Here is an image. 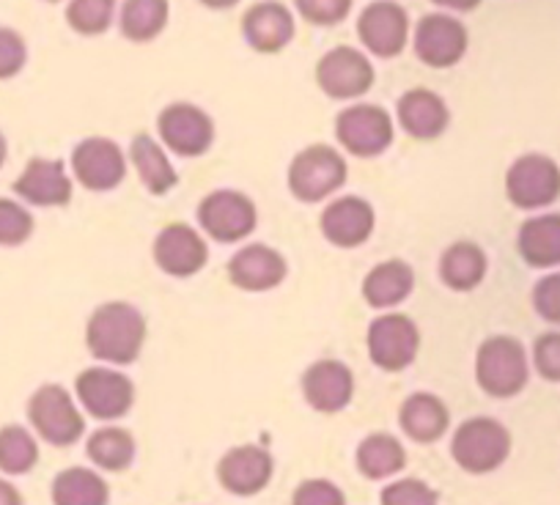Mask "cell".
Returning a JSON list of instances; mask_svg holds the SVG:
<instances>
[{"label": "cell", "mask_w": 560, "mask_h": 505, "mask_svg": "<svg viewBox=\"0 0 560 505\" xmlns=\"http://www.w3.org/2000/svg\"><path fill=\"white\" fill-rule=\"evenodd\" d=\"M147 341V319L135 305L107 303L91 314L85 343L94 357L107 363H132Z\"/></svg>", "instance_id": "6da1fadb"}, {"label": "cell", "mask_w": 560, "mask_h": 505, "mask_svg": "<svg viewBox=\"0 0 560 505\" xmlns=\"http://www.w3.org/2000/svg\"><path fill=\"white\" fill-rule=\"evenodd\" d=\"M511 454V434L503 423L492 418H470L462 423L451 443V456L456 465L472 475L494 472Z\"/></svg>", "instance_id": "7a4b0ae2"}, {"label": "cell", "mask_w": 560, "mask_h": 505, "mask_svg": "<svg viewBox=\"0 0 560 505\" xmlns=\"http://www.w3.org/2000/svg\"><path fill=\"white\" fill-rule=\"evenodd\" d=\"M478 385L494 399L516 396L527 383V357L516 338L494 336L483 341L476 360Z\"/></svg>", "instance_id": "3957f363"}, {"label": "cell", "mask_w": 560, "mask_h": 505, "mask_svg": "<svg viewBox=\"0 0 560 505\" xmlns=\"http://www.w3.org/2000/svg\"><path fill=\"white\" fill-rule=\"evenodd\" d=\"M28 421L36 434L56 448L74 445L85 432L83 415L61 385H45L31 396Z\"/></svg>", "instance_id": "277c9868"}, {"label": "cell", "mask_w": 560, "mask_h": 505, "mask_svg": "<svg viewBox=\"0 0 560 505\" xmlns=\"http://www.w3.org/2000/svg\"><path fill=\"white\" fill-rule=\"evenodd\" d=\"M347 181V163L330 146H311L294 157L289 168V187L300 201H325Z\"/></svg>", "instance_id": "5b68a950"}, {"label": "cell", "mask_w": 560, "mask_h": 505, "mask_svg": "<svg viewBox=\"0 0 560 505\" xmlns=\"http://www.w3.org/2000/svg\"><path fill=\"white\" fill-rule=\"evenodd\" d=\"M336 136L354 157H376L393 143V121L380 105H352L338 113Z\"/></svg>", "instance_id": "8992f818"}, {"label": "cell", "mask_w": 560, "mask_h": 505, "mask_svg": "<svg viewBox=\"0 0 560 505\" xmlns=\"http://www.w3.org/2000/svg\"><path fill=\"white\" fill-rule=\"evenodd\" d=\"M505 192L522 209L547 207L560 196V168L544 154H525L509 168Z\"/></svg>", "instance_id": "52a82bcc"}, {"label": "cell", "mask_w": 560, "mask_h": 505, "mask_svg": "<svg viewBox=\"0 0 560 505\" xmlns=\"http://www.w3.org/2000/svg\"><path fill=\"white\" fill-rule=\"evenodd\" d=\"M158 127L165 146L182 157H198V154L209 152L214 141L212 118L201 107L187 105V102L165 107L158 118Z\"/></svg>", "instance_id": "ba28073f"}, {"label": "cell", "mask_w": 560, "mask_h": 505, "mask_svg": "<svg viewBox=\"0 0 560 505\" xmlns=\"http://www.w3.org/2000/svg\"><path fill=\"white\" fill-rule=\"evenodd\" d=\"M198 220L203 231L218 242H240L253 234L258 212L253 201L242 192L218 190L207 196L198 207Z\"/></svg>", "instance_id": "9c48e42d"}, {"label": "cell", "mask_w": 560, "mask_h": 505, "mask_svg": "<svg viewBox=\"0 0 560 505\" xmlns=\"http://www.w3.org/2000/svg\"><path fill=\"white\" fill-rule=\"evenodd\" d=\"M316 83L332 99H354L374 85V67L354 47H336L316 63Z\"/></svg>", "instance_id": "30bf717a"}, {"label": "cell", "mask_w": 560, "mask_h": 505, "mask_svg": "<svg viewBox=\"0 0 560 505\" xmlns=\"http://www.w3.org/2000/svg\"><path fill=\"white\" fill-rule=\"evenodd\" d=\"M74 390H78V399L85 412L100 421H116V418L127 415L135 399V388L127 376L107 368L83 371L74 383Z\"/></svg>", "instance_id": "8fae6325"}, {"label": "cell", "mask_w": 560, "mask_h": 505, "mask_svg": "<svg viewBox=\"0 0 560 505\" xmlns=\"http://www.w3.org/2000/svg\"><path fill=\"white\" fill-rule=\"evenodd\" d=\"M415 52L427 67H454L467 52V28L448 14H427L415 28Z\"/></svg>", "instance_id": "7c38bea8"}, {"label": "cell", "mask_w": 560, "mask_h": 505, "mask_svg": "<svg viewBox=\"0 0 560 505\" xmlns=\"http://www.w3.org/2000/svg\"><path fill=\"white\" fill-rule=\"evenodd\" d=\"M358 36L369 52L380 58H396L407 47L409 17L393 0H376L363 9L358 20Z\"/></svg>", "instance_id": "4fadbf2b"}, {"label": "cell", "mask_w": 560, "mask_h": 505, "mask_svg": "<svg viewBox=\"0 0 560 505\" xmlns=\"http://www.w3.org/2000/svg\"><path fill=\"white\" fill-rule=\"evenodd\" d=\"M418 327L401 314L380 316L369 327V352L380 368L404 371L418 354Z\"/></svg>", "instance_id": "5bb4252c"}, {"label": "cell", "mask_w": 560, "mask_h": 505, "mask_svg": "<svg viewBox=\"0 0 560 505\" xmlns=\"http://www.w3.org/2000/svg\"><path fill=\"white\" fill-rule=\"evenodd\" d=\"M72 168L80 185L102 192L121 185L124 174H127V160H124L118 143L107 141V138H85L83 143L74 146Z\"/></svg>", "instance_id": "9a60e30c"}, {"label": "cell", "mask_w": 560, "mask_h": 505, "mask_svg": "<svg viewBox=\"0 0 560 505\" xmlns=\"http://www.w3.org/2000/svg\"><path fill=\"white\" fill-rule=\"evenodd\" d=\"M275 461L258 445H240L231 448L229 454L220 459L218 465V481L220 486L236 497H253V494L264 492L272 481Z\"/></svg>", "instance_id": "2e32d148"}, {"label": "cell", "mask_w": 560, "mask_h": 505, "mask_svg": "<svg viewBox=\"0 0 560 505\" xmlns=\"http://www.w3.org/2000/svg\"><path fill=\"white\" fill-rule=\"evenodd\" d=\"M207 242L185 223L168 225L154 239V261L174 278L196 275L207 265Z\"/></svg>", "instance_id": "e0dca14e"}, {"label": "cell", "mask_w": 560, "mask_h": 505, "mask_svg": "<svg viewBox=\"0 0 560 505\" xmlns=\"http://www.w3.org/2000/svg\"><path fill=\"white\" fill-rule=\"evenodd\" d=\"M242 34L253 50L272 56L294 39V17L278 0H264V3H256L245 12Z\"/></svg>", "instance_id": "ac0fdd59"}, {"label": "cell", "mask_w": 560, "mask_h": 505, "mask_svg": "<svg viewBox=\"0 0 560 505\" xmlns=\"http://www.w3.org/2000/svg\"><path fill=\"white\" fill-rule=\"evenodd\" d=\"M14 192L34 207H67L72 198V181L61 160L34 157L14 181Z\"/></svg>", "instance_id": "d6986e66"}, {"label": "cell", "mask_w": 560, "mask_h": 505, "mask_svg": "<svg viewBox=\"0 0 560 505\" xmlns=\"http://www.w3.org/2000/svg\"><path fill=\"white\" fill-rule=\"evenodd\" d=\"M352 371L338 360H319L303 376V394L319 412H338L352 401Z\"/></svg>", "instance_id": "ffe728a7"}, {"label": "cell", "mask_w": 560, "mask_h": 505, "mask_svg": "<svg viewBox=\"0 0 560 505\" xmlns=\"http://www.w3.org/2000/svg\"><path fill=\"white\" fill-rule=\"evenodd\" d=\"M229 275L245 292H269L287 278V261L272 247L247 245L229 261Z\"/></svg>", "instance_id": "44dd1931"}, {"label": "cell", "mask_w": 560, "mask_h": 505, "mask_svg": "<svg viewBox=\"0 0 560 505\" xmlns=\"http://www.w3.org/2000/svg\"><path fill=\"white\" fill-rule=\"evenodd\" d=\"M374 231V209L363 198H338L322 214V234L338 247H358Z\"/></svg>", "instance_id": "7402d4cb"}, {"label": "cell", "mask_w": 560, "mask_h": 505, "mask_svg": "<svg viewBox=\"0 0 560 505\" xmlns=\"http://www.w3.org/2000/svg\"><path fill=\"white\" fill-rule=\"evenodd\" d=\"M398 121L404 132L418 141H432L443 136L451 121L448 105L429 89H412L398 99Z\"/></svg>", "instance_id": "603a6c76"}, {"label": "cell", "mask_w": 560, "mask_h": 505, "mask_svg": "<svg viewBox=\"0 0 560 505\" xmlns=\"http://www.w3.org/2000/svg\"><path fill=\"white\" fill-rule=\"evenodd\" d=\"M398 423H401L404 434H407L409 439L427 445V443H434V439H440L445 432H448L451 415L438 396L415 394L401 404Z\"/></svg>", "instance_id": "cb8c5ba5"}, {"label": "cell", "mask_w": 560, "mask_h": 505, "mask_svg": "<svg viewBox=\"0 0 560 505\" xmlns=\"http://www.w3.org/2000/svg\"><path fill=\"white\" fill-rule=\"evenodd\" d=\"M50 497L52 505H107L110 486L89 467H67L52 478Z\"/></svg>", "instance_id": "d4e9b609"}, {"label": "cell", "mask_w": 560, "mask_h": 505, "mask_svg": "<svg viewBox=\"0 0 560 505\" xmlns=\"http://www.w3.org/2000/svg\"><path fill=\"white\" fill-rule=\"evenodd\" d=\"M415 275L409 270V265L393 259L382 261L374 270L365 275L363 281V297L369 300V305L374 308H393V305L404 303V300L412 294Z\"/></svg>", "instance_id": "484cf974"}, {"label": "cell", "mask_w": 560, "mask_h": 505, "mask_svg": "<svg viewBox=\"0 0 560 505\" xmlns=\"http://www.w3.org/2000/svg\"><path fill=\"white\" fill-rule=\"evenodd\" d=\"M520 252L530 267L560 265V214L527 220L520 228Z\"/></svg>", "instance_id": "4316f807"}, {"label": "cell", "mask_w": 560, "mask_h": 505, "mask_svg": "<svg viewBox=\"0 0 560 505\" xmlns=\"http://www.w3.org/2000/svg\"><path fill=\"white\" fill-rule=\"evenodd\" d=\"M358 470L360 475L369 481H385V478L396 475L407 465V450L390 434H371L358 445Z\"/></svg>", "instance_id": "83f0119b"}, {"label": "cell", "mask_w": 560, "mask_h": 505, "mask_svg": "<svg viewBox=\"0 0 560 505\" xmlns=\"http://www.w3.org/2000/svg\"><path fill=\"white\" fill-rule=\"evenodd\" d=\"M440 275L456 292H470L487 275V256L472 242H456L443 252L440 261Z\"/></svg>", "instance_id": "f1b7e54d"}, {"label": "cell", "mask_w": 560, "mask_h": 505, "mask_svg": "<svg viewBox=\"0 0 560 505\" xmlns=\"http://www.w3.org/2000/svg\"><path fill=\"white\" fill-rule=\"evenodd\" d=\"M129 157H132V165L143 187L154 192V196H163V192H168L176 185L174 165L168 163L163 149L149 136H135L132 146H129Z\"/></svg>", "instance_id": "f546056e"}, {"label": "cell", "mask_w": 560, "mask_h": 505, "mask_svg": "<svg viewBox=\"0 0 560 505\" xmlns=\"http://www.w3.org/2000/svg\"><path fill=\"white\" fill-rule=\"evenodd\" d=\"M168 0H124L121 34L129 42H152L168 25Z\"/></svg>", "instance_id": "4dcf8cb0"}, {"label": "cell", "mask_w": 560, "mask_h": 505, "mask_svg": "<svg viewBox=\"0 0 560 505\" xmlns=\"http://www.w3.org/2000/svg\"><path fill=\"white\" fill-rule=\"evenodd\" d=\"M85 454H89V459L94 461L100 470L121 472L132 465L135 439L132 434L124 432V428L118 426L100 428V432L91 434L89 443H85Z\"/></svg>", "instance_id": "1f68e13d"}, {"label": "cell", "mask_w": 560, "mask_h": 505, "mask_svg": "<svg viewBox=\"0 0 560 505\" xmlns=\"http://www.w3.org/2000/svg\"><path fill=\"white\" fill-rule=\"evenodd\" d=\"M39 461V445L34 434L23 426L0 428V472L7 475H28Z\"/></svg>", "instance_id": "d6a6232c"}, {"label": "cell", "mask_w": 560, "mask_h": 505, "mask_svg": "<svg viewBox=\"0 0 560 505\" xmlns=\"http://www.w3.org/2000/svg\"><path fill=\"white\" fill-rule=\"evenodd\" d=\"M116 0H72L67 7L69 28L83 36H100L110 28Z\"/></svg>", "instance_id": "836d02e7"}, {"label": "cell", "mask_w": 560, "mask_h": 505, "mask_svg": "<svg viewBox=\"0 0 560 505\" xmlns=\"http://www.w3.org/2000/svg\"><path fill=\"white\" fill-rule=\"evenodd\" d=\"M34 234V218L12 198H0V245L18 247Z\"/></svg>", "instance_id": "e575fe53"}, {"label": "cell", "mask_w": 560, "mask_h": 505, "mask_svg": "<svg viewBox=\"0 0 560 505\" xmlns=\"http://www.w3.org/2000/svg\"><path fill=\"white\" fill-rule=\"evenodd\" d=\"M382 505H440L438 492L418 478H401L382 489Z\"/></svg>", "instance_id": "d590c367"}, {"label": "cell", "mask_w": 560, "mask_h": 505, "mask_svg": "<svg viewBox=\"0 0 560 505\" xmlns=\"http://www.w3.org/2000/svg\"><path fill=\"white\" fill-rule=\"evenodd\" d=\"M294 7L311 25H338L347 20L352 0H294Z\"/></svg>", "instance_id": "8d00e7d4"}, {"label": "cell", "mask_w": 560, "mask_h": 505, "mask_svg": "<svg viewBox=\"0 0 560 505\" xmlns=\"http://www.w3.org/2000/svg\"><path fill=\"white\" fill-rule=\"evenodd\" d=\"M292 505H347V494L332 481L311 478V481H303L294 489Z\"/></svg>", "instance_id": "74e56055"}, {"label": "cell", "mask_w": 560, "mask_h": 505, "mask_svg": "<svg viewBox=\"0 0 560 505\" xmlns=\"http://www.w3.org/2000/svg\"><path fill=\"white\" fill-rule=\"evenodd\" d=\"M25 61H28V47L23 36L12 28H0V80L23 72Z\"/></svg>", "instance_id": "f35d334b"}, {"label": "cell", "mask_w": 560, "mask_h": 505, "mask_svg": "<svg viewBox=\"0 0 560 505\" xmlns=\"http://www.w3.org/2000/svg\"><path fill=\"white\" fill-rule=\"evenodd\" d=\"M533 360H536V368L544 379L560 383V332H547V336L538 338Z\"/></svg>", "instance_id": "ab89813d"}, {"label": "cell", "mask_w": 560, "mask_h": 505, "mask_svg": "<svg viewBox=\"0 0 560 505\" xmlns=\"http://www.w3.org/2000/svg\"><path fill=\"white\" fill-rule=\"evenodd\" d=\"M533 305H536V310L544 319L552 321V325H560V272H555V275L536 283Z\"/></svg>", "instance_id": "60d3db41"}, {"label": "cell", "mask_w": 560, "mask_h": 505, "mask_svg": "<svg viewBox=\"0 0 560 505\" xmlns=\"http://www.w3.org/2000/svg\"><path fill=\"white\" fill-rule=\"evenodd\" d=\"M0 505H25L20 489L9 483L7 478H0Z\"/></svg>", "instance_id": "b9f144b4"}, {"label": "cell", "mask_w": 560, "mask_h": 505, "mask_svg": "<svg viewBox=\"0 0 560 505\" xmlns=\"http://www.w3.org/2000/svg\"><path fill=\"white\" fill-rule=\"evenodd\" d=\"M434 3L445 9H454V12H472L481 0H434Z\"/></svg>", "instance_id": "7bdbcfd3"}, {"label": "cell", "mask_w": 560, "mask_h": 505, "mask_svg": "<svg viewBox=\"0 0 560 505\" xmlns=\"http://www.w3.org/2000/svg\"><path fill=\"white\" fill-rule=\"evenodd\" d=\"M201 3H203V7H207V9H214V12H225V9L236 7L240 0H201Z\"/></svg>", "instance_id": "ee69618b"}, {"label": "cell", "mask_w": 560, "mask_h": 505, "mask_svg": "<svg viewBox=\"0 0 560 505\" xmlns=\"http://www.w3.org/2000/svg\"><path fill=\"white\" fill-rule=\"evenodd\" d=\"M7 154H9V143L7 138H3V132H0V168H3V163H7Z\"/></svg>", "instance_id": "f6af8a7d"}, {"label": "cell", "mask_w": 560, "mask_h": 505, "mask_svg": "<svg viewBox=\"0 0 560 505\" xmlns=\"http://www.w3.org/2000/svg\"><path fill=\"white\" fill-rule=\"evenodd\" d=\"M47 3H58V0H47Z\"/></svg>", "instance_id": "bcb514c9"}]
</instances>
